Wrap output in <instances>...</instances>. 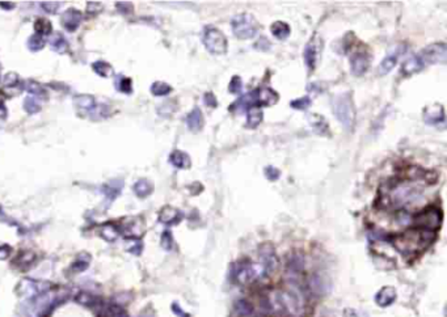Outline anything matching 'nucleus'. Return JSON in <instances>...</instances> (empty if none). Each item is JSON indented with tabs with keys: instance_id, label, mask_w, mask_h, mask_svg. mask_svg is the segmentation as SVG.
<instances>
[{
	"instance_id": "1",
	"label": "nucleus",
	"mask_w": 447,
	"mask_h": 317,
	"mask_svg": "<svg viewBox=\"0 0 447 317\" xmlns=\"http://www.w3.org/2000/svg\"><path fill=\"white\" fill-rule=\"evenodd\" d=\"M422 181L415 179H400L388 184L384 194L386 206L393 210H406L415 207L424 201V188Z\"/></svg>"
},
{
	"instance_id": "2",
	"label": "nucleus",
	"mask_w": 447,
	"mask_h": 317,
	"mask_svg": "<svg viewBox=\"0 0 447 317\" xmlns=\"http://www.w3.org/2000/svg\"><path fill=\"white\" fill-rule=\"evenodd\" d=\"M435 239V232L412 228L391 239L393 247L401 254H416L428 248Z\"/></svg>"
},
{
	"instance_id": "3",
	"label": "nucleus",
	"mask_w": 447,
	"mask_h": 317,
	"mask_svg": "<svg viewBox=\"0 0 447 317\" xmlns=\"http://www.w3.org/2000/svg\"><path fill=\"white\" fill-rule=\"evenodd\" d=\"M332 108L338 122L347 130H351L355 122V109L350 92L340 93L332 101Z\"/></svg>"
},
{
	"instance_id": "4",
	"label": "nucleus",
	"mask_w": 447,
	"mask_h": 317,
	"mask_svg": "<svg viewBox=\"0 0 447 317\" xmlns=\"http://www.w3.org/2000/svg\"><path fill=\"white\" fill-rule=\"evenodd\" d=\"M231 277L239 285H248L256 279L266 278L267 276L260 263H253L251 261H239L232 267Z\"/></svg>"
},
{
	"instance_id": "5",
	"label": "nucleus",
	"mask_w": 447,
	"mask_h": 317,
	"mask_svg": "<svg viewBox=\"0 0 447 317\" xmlns=\"http://www.w3.org/2000/svg\"><path fill=\"white\" fill-rule=\"evenodd\" d=\"M232 33L239 39L254 38L258 33V21L249 13H240L232 17L231 20Z\"/></svg>"
},
{
	"instance_id": "6",
	"label": "nucleus",
	"mask_w": 447,
	"mask_h": 317,
	"mask_svg": "<svg viewBox=\"0 0 447 317\" xmlns=\"http://www.w3.org/2000/svg\"><path fill=\"white\" fill-rule=\"evenodd\" d=\"M202 42L207 52L212 55H223L227 53L229 41L222 30L212 25H207L203 29Z\"/></svg>"
},
{
	"instance_id": "7",
	"label": "nucleus",
	"mask_w": 447,
	"mask_h": 317,
	"mask_svg": "<svg viewBox=\"0 0 447 317\" xmlns=\"http://www.w3.org/2000/svg\"><path fill=\"white\" fill-rule=\"evenodd\" d=\"M442 219H443V216H442L441 210L435 207V206H429L428 208H425L421 212L415 215L413 224H415L416 228H420V230L435 232V230L441 227Z\"/></svg>"
},
{
	"instance_id": "8",
	"label": "nucleus",
	"mask_w": 447,
	"mask_h": 317,
	"mask_svg": "<svg viewBox=\"0 0 447 317\" xmlns=\"http://www.w3.org/2000/svg\"><path fill=\"white\" fill-rule=\"evenodd\" d=\"M258 257H260V265L261 267L264 269V271L266 273V276L269 277L271 274H273L278 266H280V259L277 257L276 250L272 247L271 244H262L260 248H258Z\"/></svg>"
},
{
	"instance_id": "9",
	"label": "nucleus",
	"mask_w": 447,
	"mask_h": 317,
	"mask_svg": "<svg viewBox=\"0 0 447 317\" xmlns=\"http://www.w3.org/2000/svg\"><path fill=\"white\" fill-rule=\"evenodd\" d=\"M446 49H447L446 43H443V42H438V43H433V45H429L428 48H425L418 55H420L422 61H424L425 66H426V64L444 63L447 58Z\"/></svg>"
},
{
	"instance_id": "10",
	"label": "nucleus",
	"mask_w": 447,
	"mask_h": 317,
	"mask_svg": "<svg viewBox=\"0 0 447 317\" xmlns=\"http://www.w3.org/2000/svg\"><path fill=\"white\" fill-rule=\"evenodd\" d=\"M276 300L281 307L287 309L290 313L298 314L300 312L302 300H300V296L298 295V292L293 291V290H286V291L277 292Z\"/></svg>"
},
{
	"instance_id": "11",
	"label": "nucleus",
	"mask_w": 447,
	"mask_h": 317,
	"mask_svg": "<svg viewBox=\"0 0 447 317\" xmlns=\"http://www.w3.org/2000/svg\"><path fill=\"white\" fill-rule=\"evenodd\" d=\"M322 50L323 41L319 38L318 35H314L306 45V49H304V62H306V66L308 67L309 72H312L316 68Z\"/></svg>"
},
{
	"instance_id": "12",
	"label": "nucleus",
	"mask_w": 447,
	"mask_h": 317,
	"mask_svg": "<svg viewBox=\"0 0 447 317\" xmlns=\"http://www.w3.org/2000/svg\"><path fill=\"white\" fill-rule=\"evenodd\" d=\"M370 67V55L366 52L354 53L350 58V70L354 76H362Z\"/></svg>"
},
{
	"instance_id": "13",
	"label": "nucleus",
	"mask_w": 447,
	"mask_h": 317,
	"mask_svg": "<svg viewBox=\"0 0 447 317\" xmlns=\"http://www.w3.org/2000/svg\"><path fill=\"white\" fill-rule=\"evenodd\" d=\"M119 230L129 239H138L145 232V225H143V221L139 218H129L126 219L125 223L121 225Z\"/></svg>"
},
{
	"instance_id": "14",
	"label": "nucleus",
	"mask_w": 447,
	"mask_h": 317,
	"mask_svg": "<svg viewBox=\"0 0 447 317\" xmlns=\"http://www.w3.org/2000/svg\"><path fill=\"white\" fill-rule=\"evenodd\" d=\"M424 119L429 125H438L444 123V108L441 104H431L424 110Z\"/></svg>"
},
{
	"instance_id": "15",
	"label": "nucleus",
	"mask_w": 447,
	"mask_h": 317,
	"mask_svg": "<svg viewBox=\"0 0 447 317\" xmlns=\"http://www.w3.org/2000/svg\"><path fill=\"white\" fill-rule=\"evenodd\" d=\"M256 92V99H257V105L261 109V106H272L274 104H277V101L280 100V95L276 92L274 89L269 88V86H264V88H256L254 89Z\"/></svg>"
},
{
	"instance_id": "16",
	"label": "nucleus",
	"mask_w": 447,
	"mask_h": 317,
	"mask_svg": "<svg viewBox=\"0 0 447 317\" xmlns=\"http://www.w3.org/2000/svg\"><path fill=\"white\" fill-rule=\"evenodd\" d=\"M181 219H183V212L176 207H172V206H165L160 210L159 212V220L163 224L167 225H173L180 223Z\"/></svg>"
},
{
	"instance_id": "17",
	"label": "nucleus",
	"mask_w": 447,
	"mask_h": 317,
	"mask_svg": "<svg viewBox=\"0 0 447 317\" xmlns=\"http://www.w3.org/2000/svg\"><path fill=\"white\" fill-rule=\"evenodd\" d=\"M81 19L83 17H81V13L79 11L70 8L62 16V25L65 26V29L68 32H74L77 29L79 24L81 23Z\"/></svg>"
},
{
	"instance_id": "18",
	"label": "nucleus",
	"mask_w": 447,
	"mask_h": 317,
	"mask_svg": "<svg viewBox=\"0 0 447 317\" xmlns=\"http://www.w3.org/2000/svg\"><path fill=\"white\" fill-rule=\"evenodd\" d=\"M425 63L421 59L420 55H412L409 57L401 66V74L406 75V76H411L413 74H417L421 70H424Z\"/></svg>"
},
{
	"instance_id": "19",
	"label": "nucleus",
	"mask_w": 447,
	"mask_h": 317,
	"mask_svg": "<svg viewBox=\"0 0 447 317\" xmlns=\"http://www.w3.org/2000/svg\"><path fill=\"white\" fill-rule=\"evenodd\" d=\"M396 300V290L391 286L380 288L375 295V301L379 307H389Z\"/></svg>"
},
{
	"instance_id": "20",
	"label": "nucleus",
	"mask_w": 447,
	"mask_h": 317,
	"mask_svg": "<svg viewBox=\"0 0 447 317\" xmlns=\"http://www.w3.org/2000/svg\"><path fill=\"white\" fill-rule=\"evenodd\" d=\"M185 121H187V125L188 127H189L190 131L193 132L202 130L203 125H205V119H203V114L202 112H201L200 108H194V109L187 115Z\"/></svg>"
},
{
	"instance_id": "21",
	"label": "nucleus",
	"mask_w": 447,
	"mask_h": 317,
	"mask_svg": "<svg viewBox=\"0 0 447 317\" xmlns=\"http://www.w3.org/2000/svg\"><path fill=\"white\" fill-rule=\"evenodd\" d=\"M122 188H123L122 179H112L110 183L104 184V185L101 186V192H103V194L106 197L108 201L113 202L119 196V193H121Z\"/></svg>"
},
{
	"instance_id": "22",
	"label": "nucleus",
	"mask_w": 447,
	"mask_h": 317,
	"mask_svg": "<svg viewBox=\"0 0 447 317\" xmlns=\"http://www.w3.org/2000/svg\"><path fill=\"white\" fill-rule=\"evenodd\" d=\"M169 163L173 165V167L178 168V169H189L190 165H192V160H190L189 155L184 151L176 150L173 151L171 155H169Z\"/></svg>"
},
{
	"instance_id": "23",
	"label": "nucleus",
	"mask_w": 447,
	"mask_h": 317,
	"mask_svg": "<svg viewBox=\"0 0 447 317\" xmlns=\"http://www.w3.org/2000/svg\"><path fill=\"white\" fill-rule=\"evenodd\" d=\"M74 104L79 110H83L85 113H92L96 108V100L90 95H79L74 99Z\"/></svg>"
},
{
	"instance_id": "24",
	"label": "nucleus",
	"mask_w": 447,
	"mask_h": 317,
	"mask_svg": "<svg viewBox=\"0 0 447 317\" xmlns=\"http://www.w3.org/2000/svg\"><path fill=\"white\" fill-rule=\"evenodd\" d=\"M309 123H311L312 128L315 130L318 134L320 135H327L329 131L328 122L325 121V118L320 114H311L309 115Z\"/></svg>"
},
{
	"instance_id": "25",
	"label": "nucleus",
	"mask_w": 447,
	"mask_h": 317,
	"mask_svg": "<svg viewBox=\"0 0 447 317\" xmlns=\"http://www.w3.org/2000/svg\"><path fill=\"white\" fill-rule=\"evenodd\" d=\"M271 32L277 39L283 41V39H286L289 37L290 33H291V29H290L289 24L285 23V21H276V23L272 24Z\"/></svg>"
},
{
	"instance_id": "26",
	"label": "nucleus",
	"mask_w": 447,
	"mask_h": 317,
	"mask_svg": "<svg viewBox=\"0 0 447 317\" xmlns=\"http://www.w3.org/2000/svg\"><path fill=\"white\" fill-rule=\"evenodd\" d=\"M132 190L136 193L137 196L141 197V198H146L154 192V185H152L151 181H148L146 178H142L139 181H137L132 186Z\"/></svg>"
},
{
	"instance_id": "27",
	"label": "nucleus",
	"mask_w": 447,
	"mask_h": 317,
	"mask_svg": "<svg viewBox=\"0 0 447 317\" xmlns=\"http://www.w3.org/2000/svg\"><path fill=\"white\" fill-rule=\"evenodd\" d=\"M264 118V113L260 108H252L247 113V127L248 128H256Z\"/></svg>"
},
{
	"instance_id": "28",
	"label": "nucleus",
	"mask_w": 447,
	"mask_h": 317,
	"mask_svg": "<svg viewBox=\"0 0 447 317\" xmlns=\"http://www.w3.org/2000/svg\"><path fill=\"white\" fill-rule=\"evenodd\" d=\"M50 45H52L53 50L57 52L58 54H65L68 50V42L66 41L65 37L59 33H55L53 34V37L50 38Z\"/></svg>"
},
{
	"instance_id": "29",
	"label": "nucleus",
	"mask_w": 447,
	"mask_h": 317,
	"mask_svg": "<svg viewBox=\"0 0 447 317\" xmlns=\"http://www.w3.org/2000/svg\"><path fill=\"white\" fill-rule=\"evenodd\" d=\"M396 63H397V54H391L387 55L382 62H380L378 71H379V75H387L388 72L395 68Z\"/></svg>"
},
{
	"instance_id": "30",
	"label": "nucleus",
	"mask_w": 447,
	"mask_h": 317,
	"mask_svg": "<svg viewBox=\"0 0 447 317\" xmlns=\"http://www.w3.org/2000/svg\"><path fill=\"white\" fill-rule=\"evenodd\" d=\"M23 85L28 92L32 93V96L37 97V99H38V97H41V99H46V97H48L46 90L43 89L38 83H35V81L28 80L25 84H23Z\"/></svg>"
},
{
	"instance_id": "31",
	"label": "nucleus",
	"mask_w": 447,
	"mask_h": 317,
	"mask_svg": "<svg viewBox=\"0 0 447 317\" xmlns=\"http://www.w3.org/2000/svg\"><path fill=\"white\" fill-rule=\"evenodd\" d=\"M172 92V86L169 84L164 83V81H155L151 85V93L154 96L163 97L167 96Z\"/></svg>"
},
{
	"instance_id": "32",
	"label": "nucleus",
	"mask_w": 447,
	"mask_h": 317,
	"mask_svg": "<svg viewBox=\"0 0 447 317\" xmlns=\"http://www.w3.org/2000/svg\"><path fill=\"white\" fill-rule=\"evenodd\" d=\"M94 71L96 72L99 76L101 77H109L113 74V68L109 63H106L104 61H97L92 64Z\"/></svg>"
},
{
	"instance_id": "33",
	"label": "nucleus",
	"mask_w": 447,
	"mask_h": 317,
	"mask_svg": "<svg viewBox=\"0 0 447 317\" xmlns=\"http://www.w3.org/2000/svg\"><path fill=\"white\" fill-rule=\"evenodd\" d=\"M114 85H116V88L119 90V92L126 93V95H130L132 90L131 80H130L129 77H125V76L116 77Z\"/></svg>"
},
{
	"instance_id": "34",
	"label": "nucleus",
	"mask_w": 447,
	"mask_h": 317,
	"mask_svg": "<svg viewBox=\"0 0 447 317\" xmlns=\"http://www.w3.org/2000/svg\"><path fill=\"white\" fill-rule=\"evenodd\" d=\"M24 109L28 113L33 114V113H38L41 110V104H39L38 99L34 96H28L24 100Z\"/></svg>"
},
{
	"instance_id": "35",
	"label": "nucleus",
	"mask_w": 447,
	"mask_h": 317,
	"mask_svg": "<svg viewBox=\"0 0 447 317\" xmlns=\"http://www.w3.org/2000/svg\"><path fill=\"white\" fill-rule=\"evenodd\" d=\"M100 235L108 241H114L118 235V228L113 224H104L100 228Z\"/></svg>"
},
{
	"instance_id": "36",
	"label": "nucleus",
	"mask_w": 447,
	"mask_h": 317,
	"mask_svg": "<svg viewBox=\"0 0 447 317\" xmlns=\"http://www.w3.org/2000/svg\"><path fill=\"white\" fill-rule=\"evenodd\" d=\"M34 29L35 32H37V34L43 37V35H48L52 33V24H50V21L46 19H38L35 21Z\"/></svg>"
},
{
	"instance_id": "37",
	"label": "nucleus",
	"mask_w": 447,
	"mask_h": 317,
	"mask_svg": "<svg viewBox=\"0 0 447 317\" xmlns=\"http://www.w3.org/2000/svg\"><path fill=\"white\" fill-rule=\"evenodd\" d=\"M43 46H45V38H43L42 35L37 34V33L33 34L32 37L28 39V48H29V50H32V52H38V50L43 49Z\"/></svg>"
},
{
	"instance_id": "38",
	"label": "nucleus",
	"mask_w": 447,
	"mask_h": 317,
	"mask_svg": "<svg viewBox=\"0 0 447 317\" xmlns=\"http://www.w3.org/2000/svg\"><path fill=\"white\" fill-rule=\"evenodd\" d=\"M312 101L308 96H304V97H299V99H295L293 100L291 103H290V106L295 110H307L311 106Z\"/></svg>"
},
{
	"instance_id": "39",
	"label": "nucleus",
	"mask_w": 447,
	"mask_h": 317,
	"mask_svg": "<svg viewBox=\"0 0 447 317\" xmlns=\"http://www.w3.org/2000/svg\"><path fill=\"white\" fill-rule=\"evenodd\" d=\"M90 261H91V257L88 256V254H85V253L80 254V256L77 257L76 261H75L74 265H72V270H74L75 273L83 271V270L87 269V266H88V263H90Z\"/></svg>"
},
{
	"instance_id": "40",
	"label": "nucleus",
	"mask_w": 447,
	"mask_h": 317,
	"mask_svg": "<svg viewBox=\"0 0 447 317\" xmlns=\"http://www.w3.org/2000/svg\"><path fill=\"white\" fill-rule=\"evenodd\" d=\"M19 84H20V77L16 72H8V74L3 77L4 86H8V88H16Z\"/></svg>"
},
{
	"instance_id": "41",
	"label": "nucleus",
	"mask_w": 447,
	"mask_h": 317,
	"mask_svg": "<svg viewBox=\"0 0 447 317\" xmlns=\"http://www.w3.org/2000/svg\"><path fill=\"white\" fill-rule=\"evenodd\" d=\"M243 89V80H241V77L235 75V76H232L231 81L229 84V90L234 95H238V93L241 92Z\"/></svg>"
},
{
	"instance_id": "42",
	"label": "nucleus",
	"mask_w": 447,
	"mask_h": 317,
	"mask_svg": "<svg viewBox=\"0 0 447 317\" xmlns=\"http://www.w3.org/2000/svg\"><path fill=\"white\" fill-rule=\"evenodd\" d=\"M264 174L269 181L274 183V181H277V179L281 177V170L277 169V168L273 167V165H267V167H265L264 169Z\"/></svg>"
},
{
	"instance_id": "43",
	"label": "nucleus",
	"mask_w": 447,
	"mask_h": 317,
	"mask_svg": "<svg viewBox=\"0 0 447 317\" xmlns=\"http://www.w3.org/2000/svg\"><path fill=\"white\" fill-rule=\"evenodd\" d=\"M236 311H238L239 314H241V316H248V314L252 313V307L247 300H239L238 303H236Z\"/></svg>"
},
{
	"instance_id": "44",
	"label": "nucleus",
	"mask_w": 447,
	"mask_h": 317,
	"mask_svg": "<svg viewBox=\"0 0 447 317\" xmlns=\"http://www.w3.org/2000/svg\"><path fill=\"white\" fill-rule=\"evenodd\" d=\"M161 247L167 250H171L173 247V237L169 231H165L164 234L161 235Z\"/></svg>"
},
{
	"instance_id": "45",
	"label": "nucleus",
	"mask_w": 447,
	"mask_h": 317,
	"mask_svg": "<svg viewBox=\"0 0 447 317\" xmlns=\"http://www.w3.org/2000/svg\"><path fill=\"white\" fill-rule=\"evenodd\" d=\"M34 259V254L32 252H24L23 254H20L16 259V263H20L21 266H28L33 262Z\"/></svg>"
},
{
	"instance_id": "46",
	"label": "nucleus",
	"mask_w": 447,
	"mask_h": 317,
	"mask_svg": "<svg viewBox=\"0 0 447 317\" xmlns=\"http://www.w3.org/2000/svg\"><path fill=\"white\" fill-rule=\"evenodd\" d=\"M76 299L79 303H81V304H85V305H92L97 301L95 296H92V295H90V294H85V292H81V294L79 295Z\"/></svg>"
},
{
	"instance_id": "47",
	"label": "nucleus",
	"mask_w": 447,
	"mask_h": 317,
	"mask_svg": "<svg viewBox=\"0 0 447 317\" xmlns=\"http://www.w3.org/2000/svg\"><path fill=\"white\" fill-rule=\"evenodd\" d=\"M203 103H205V105L206 106H209V108H216V106H218L216 97L214 96L211 92H207L203 95Z\"/></svg>"
},
{
	"instance_id": "48",
	"label": "nucleus",
	"mask_w": 447,
	"mask_h": 317,
	"mask_svg": "<svg viewBox=\"0 0 447 317\" xmlns=\"http://www.w3.org/2000/svg\"><path fill=\"white\" fill-rule=\"evenodd\" d=\"M59 4L61 3H57V2H45V3H42L41 4V7L42 8H43V10L46 11V12H49V13H55L57 12V11H58V8L61 6H59Z\"/></svg>"
},
{
	"instance_id": "49",
	"label": "nucleus",
	"mask_w": 447,
	"mask_h": 317,
	"mask_svg": "<svg viewBox=\"0 0 447 317\" xmlns=\"http://www.w3.org/2000/svg\"><path fill=\"white\" fill-rule=\"evenodd\" d=\"M103 11V6L101 3H94V2H90L87 6V12L90 15H97Z\"/></svg>"
},
{
	"instance_id": "50",
	"label": "nucleus",
	"mask_w": 447,
	"mask_h": 317,
	"mask_svg": "<svg viewBox=\"0 0 447 317\" xmlns=\"http://www.w3.org/2000/svg\"><path fill=\"white\" fill-rule=\"evenodd\" d=\"M117 8L125 15L132 12V6L130 3H117Z\"/></svg>"
},
{
	"instance_id": "51",
	"label": "nucleus",
	"mask_w": 447,
	"mask_h": 317,
	"mask_svg": "<svg viewBox=\"0 0 447 317\" xmlns=\"http://www.w3.org/2000/svg\"><path fill=\"white\" fill-rule=\"evenodd\" d=\"M11 254V248L8 245H2L0 247V259H6Z\"/></svg>"
},
{
	"instance_id": "52",
	"label": "nucleus",
	"mask_w": 447,
	"mask_h": 317,
	"mask_svg": "<svg viewBox=\"0 0 447 317\" xmlns=\"http://www.w3.org/2000/svg\"><path fill=\"white\" fill-rule=\"evenodd\" d=\"M172 309H173V312L178 317H189V314H188L187 312H184L178 304H173V305H172Z\"/></svg>"
},
{
	"instance_id": "53",
	"label": "nucleus",
	"mask_w": 447,
	"mask_h": 317,
	"mask_svg": "<svg viewBox=\"0 0 447 317\" xmlns=\"http://www.w3.org/2000/svg\"><path fill=\"white\" fill-rule=\"evenodd\" d=\"M345 317H358V314H357V312L354 311V309L347 308V309H345Z\"/></svg>"
},
{
	"instance_id": "54",
	"label": "nucleus",
	"mask_w": 447,
	"mask_h": 317,
	"mask_svg": "<svg viewBox=\"0 0 447 317\" xmlns=\"http://www.w3.org/2000/svg\"><path fill=\"white\" fill-rule=\"evenodd\" d=\"M0 7H2V8H4V10H12L13 7H15V4H13V3H6V2H2V3H0Z\"/></svg>"
},
{
	"instance_id": "55",
	"label": "nucleus",
	"mask_w": 447,
	"mask_h": 317,
	"mask_svg": "<svg viewBox=\"0 0 447 317\" xmlns=\"http://www.w3.org/2000/svg\"><path fill=\"white\" fill-rule=\"evenodd\" d=\"M6 117V108H4L3 103L0 101V118H4Z\"/></svg>"
}]
</instances>
